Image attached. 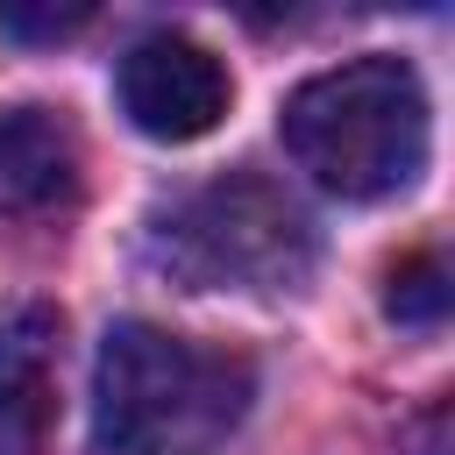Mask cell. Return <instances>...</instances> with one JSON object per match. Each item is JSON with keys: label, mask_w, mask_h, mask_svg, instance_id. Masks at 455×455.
Here are the masks:
<instances>
[{"label": "cell", "mask_w": 455, "mask_h": 455, "mask_svg": "<svg viewBox=\"0 0 455 455\" xmlns=\"http://www.w3.org/2000/svg\"><path fill=\"white\" fill-rule=\"evenodd\" d=\"M256 398V363L156 320H114L92 363V427L114 455H213Z\"/></svg>", "instance_id": "cell-1"}, {"label": "cell", "mask_w": 455, "mask_h": 455, "mask_svg": "<svg viewBox=\"0 0 455 455\" xmlns=\"http://www.w3.org/2000/svg\"><path fill=\"white\" fill-rule=\"evenodd\" d=\"M277 128L291 164L334 199H391L427 171L434 149L427 85L405 57H355L306 78Z\"/></svg>", "instance_id": "cell-2"}, {"label": "cell", "mask_w": 455, "mask_h": 455, "mask_svg": "<svg viewBox=\"0 0 455 455\" xmlns=\"http://www.w3.org/2000/svg\"><path fill=\"white\" fill-rule=\"evenodd\" d=\"M164 256L206 291V284H242V291H291L313 270V220L256 171L213 178L185 192L164 220Z\"/></svg>", "instance_id": "cell-3"}, {"label": "cell", "mask_w": 455, "mask_h": 455, "mask_svg": "<svg viewBox=\"0 0 455 455\" xmlns=\"http://www.w3.org/2000/svg\"><path fill=\"white\" fill-rule=\"evenodd\" d=\"M235 85L228 64L192 36H142L121 57V114L149 142H199L220 128Z\"/></svg>", "instance_id": "cell-4"}, {"label": "cell", "mask_w": 455, "mask_h": 455, "mask_svg": "<svg viewBox=\"0 0 455 455\" xmlns=\"http://www.w3.org/2000/svg\"><path fill=\"white\" fill-rule=\"evenodd\" d=\"M85 149L57 107H0V213H57L78 199Z\"/></svg>", "instance_id": "cell-5"}, {"label": "cell", "mask_w": 455, "mask_h": 455, "mask_svg": "<svg viewBox=\"0 0 455 455\" xmlns=\"http://www.w3.org/2000/svg\"><path fill=\"white\" fill-rule=\"evenodd\" d=\"M57 412V313L21 306L0 327V455H43Z\"/></svg>", "instance_id": "cell-6"}, {"label": "cell", "mask_w": 455, "mask_h": 455, "mask_svg": "<svg viewBox=\"0 0 455 455\" xmlns=\"http://www.w3.org/2000/svg\"><path fill=\"white\" fill-rule=\"evenodd\" d=\"M448 299H455V284H448V263H441L434 249L398 256V263L384 270V313H391L398 327H441V320H448Z\"/></svg>", "instance_id": "cell-7"}, {"label": "cell", "mask_w": 455, "mask_h": 455, "mask_svg": "<svg viewBox=\"0 0 455 455\" xmlns=\"http://www.w3.org/2000/svg\"><path fill=\"white\" fill-rule=\"evenodd\" d=\"M92 21V7L85 0H0V36H14V43H64V36H78Z\"/></svg>", "instance_id": "cell-8"}]
</instances>
